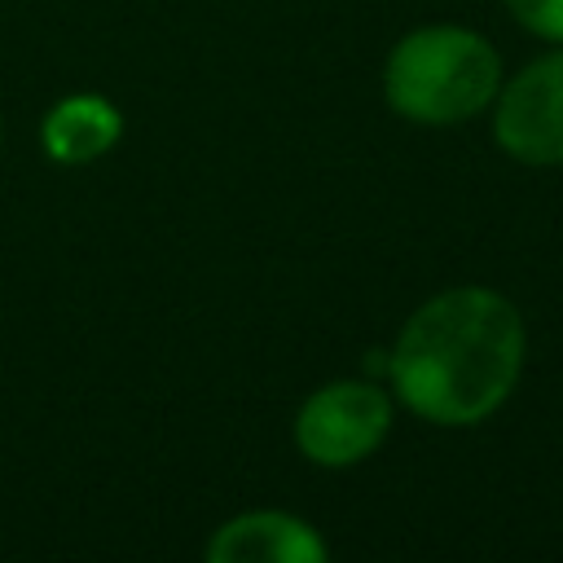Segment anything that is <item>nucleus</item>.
Masks as SVG:
<instances>
[{
  "label": "nucleus",
  "mask_w": 563,
  "mask_h": 563,
  "mask_svg": "<svg viewBox=\"0 0 563 563\" xmlns=\"http://www.w3.org/2000/svg\"><path fill=\"white\" fill-rule=\"evenodd\" d=\"M325 541L321 532L286 510H246L224 519L211 541L207 559L211 563H325Z\"/></svg>",
  "instance_id": "39448f33"
},
{
  "label": "nucleus",
  "mask_w": 563,
  "mask_h": 563,
  "mask_svg": "<svg viewBox=\"0 0 563 563\" xmlns=\"http://www.w3.org/2000/svg\"><path fill=\"white\" fill-rule=\"evenodd\" d=\"M506 9L523 31L563 44V0H506Z\"/></svg>",
  "instance_id": "0eeeda50"
},
{
  "label": "nucleus",
  "mask_w": 563,
  "mask_h": 563,
  "mask_svg": "<svg viewBox=\"0 0 563 563\" xmlns=\"http://www.w3.org/2000/svg\"><path fill=\"white\" fill-rule=\"evenodd\" d=\"M493 136L519 163H563V44L497 88Z\"/></svg>",
  "instance_id": "20e7f679"
},
{
  "label": "nucleus",
  "mask_w": 563,
  "mask_h": 563,
  "mask_svg": "<svg viewBox=\"0 0 563 563\" xmlns=\"http://www.w3.org/2000/svg\"><path fill=\"white\" fill-rule=\"evenodd\" d=\"M391 431V396L374 378L317 387L295 413V444L312 466L343 471L365 462Z\"/></svg>",
  "instance_id": "7ed1b4c3"
},
{
  "label": "nucleus",
  "mask_w": 563,
  "mask_h": 563,
  "mask_svg": "<svg viewBox=\"0 0 563 563\" xmlns=\"http://www.w3.org/2000/svg\"><path fill=\"white\" fill-rule=\"evenodd\" d=\"M501 88V57L497 48L453 22L418 26L391 44L383 66V97L400 119L444 128L466 123L484 106H493Z\"/></svg>",
  "instance_id": "f03ea898"
},
{
  "label": "nucleus",
  "mask_w": 563,
  "mask_h": 563,
  "mask_svg": "<svg viewBox=\"0 0 563 563\" xmlns=\"http://www.w3.org/2000/svg\"><path fill=\"white\" fill-rule=\"evenodd\" d=\"M119 132H123V114L114 110L110 97H101V92H70V97H62L44 114L40 145H44V154L53 163L79 167V163H92L106 150H114Z\"/></svg>",
  "instance_id": "423d86ee"
},
{
  "label": "nucleus",
  "mask_w": 563,
  "mask_h": 563,
  "mask_svg": "<svg viewBox=\"0 0 563 563\" xmlns=\"http://www.w3.org/2000/svg\"><path fill=\"white\" fill-rule=\"evenodd\" d=\"M523 317L488 286L427 299L387 347L396 400L435 427H475L501 409L523 369Z\"/></svg>",
  "instance_id": "f257e3e1"
}]
</instances>
